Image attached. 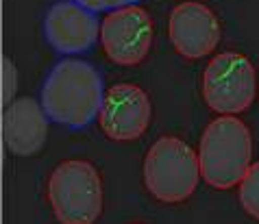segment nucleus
<instances>
[{"label": "nucleus", "instance_id": "nucleus-12", "mask_svg": "<svg viewBox=\"0 0 259 224\" xmlns=\"http://www.w3.org/2000/svg\"><path fill=\"white\" fill-rule=\"evenodd\" d=\"M0 70H3V105H11L16 100V92H18V70L13 66V61L9 57H3V63H0Z\"/></svg>", "mask_w": 259, "mask_h": 224}, {"label": "nucleus", "instance_id": "nucleus-10", "mask_svg": "<svg viewBox=\"0 0 259 224\" xmlns=\"http://www.w3.org/2000/svg\"><path fill=\"white\" fill-rule=\"evenodd\" d=\"M48 113L35 98H16L3 111V137L9 153L28 157L39 153L48 135Z\"/></svg>", "mask_w": 259, "mask_h": 224}, {"label": "nucleus", "instance_id": "nucleus-6", "mask_svg": "<svg viewBox=\"0 0 259 224\" xmlns=\"http://www.w3.org/2000/svg\"><path fill=\"white\" fill-rule=\"evenodd\" d=\"M100 44L105 55L118 66H138L153 44V22L140 5L113 9L100 22Z\"/></svg>", "mask_w": 259, "mask_h": 224}, {"label": "nucleus", "instance_id": "nucleus-5", "mask_svg": "<svg viewBox=\"0 0 259 224\" xmlns=\"http://www.w3.org/2000/svg\"><path fill=\"white\" fill-rule=\"evenodd\" d=\"M257 96V74L240 53H220L203 72V98L215 113L233 115L246 111Z\"/></svg>", "mask_w": 259, "mask_h": 224}, {"label": "nucleus", "instance_id": "nucleus-4", "mask_svg": "<svg viewBox=\"0 0 259 224\" xmlns=\"http://www.w3.org/2000/svg\"><path fill=\"white\" fill-rule=\"evenodd\" d=\"M48 200L59 224H94L103 213V183L90 161L72 159L55 168Z\"/></svg>", "mask_w": 259, "mask_h": 224}, {"label": "nucleus", "instance_id": "nucleus-13", "mask_svg": "<svg viewBox=\"0 0 259 224\" xmlns=\"http://www.w3.org/2000/svg\"><path fill=\"white\" fill-rule=\"evenodd\" d=\"M78 3L96 13V11H113L126 5H138L140 0H78Z\"/></svg>", "mask_w": 259, "mask_h": 224}, {"label": "nucleus", "instance_id": "nucleus-11", "mask_svg": "<svg viewBox=\"0 0 259 224\" xmlns=\"http://www.w3.org/2000/svg\"><path fill=\"white\" fill-rule=\"evenodd\" d=\"M240 205L250 218L259 220V161L250 165L240 183Z\"/></svg>", "mask_w": 259, "mask_h": 224}, {"label": "nucleus", "instance_id": "nucleus-9", "mask_svg": "<svg viewBox=\"0 0 259 224\" xmlns=\"http://www.w3.org/2000/svg\"><path fill=\"white\" fill-rule=\"evenodd\" d=\"M168 35L175 50L185 59H203L220 41V22L207 5L181 3L170 13Z\"/></svg>", "mask_w": 259, "mask_h": 224}, {"label": "nucleus", "instance_id": "nucleus-1", "mask_svg": "<svg viewBox=\"0 0 259 224\" xmlns=\"http://www.w3.org/2000/svg\"><path fill=\"white\" fill-rule=\"evenodd\" d=\"M105 87L98 70L81 59H63L50 70L41 87V107L48 118L70 128L92 124L103 109Z\"/></svg>", "mask_w": 259, "mask_h": 224}, {"label": "nucleus", "instance_id": "nucleus-8", "mask_svg": "<svg viewBox=\"0 0 259 224\" xmlns=\"http://www.w3.org/2000/svg\"><path fill=\"white\" fill-rule=\"evenodd\" d=\"M100 131L113 142H133L150 124V100L138 85L120 83L107 89L98 115Z\"/></svg>", "mask_w": 259, "mask_h": 224}, {"label": "nucleus", "instance_id": "nucleus-3", "mask_svg": "<svg viewBox=\"0 0 259 224\" xmlns=\"http://www.w3.org/2000/svg\"><path fill=\"white\" fill-rule=\"evenodd\" d=\"M200 178L198 155L179 137H159L144 159V185L168 205L188 200Z\"/></svg>", "mask_w": 259, "mask_h": 224}, {"label": "nucleus", "instance_id": "nucleus-2", "mask_svg": "<svg viewBox=\"0 0 259 224\" xmlns=\"http://www.w3.org/2000/svg\"><path fill=\"white\" fill-rule=\"evenodd\" d=\"M200 176L209 187L231 190L240 185L253 165V137L235 115H220L209 122L198 146Z\"/></svg>", "mask_w": 259, "mask_h": 224}, {"label": "nucleus", "instance_id": "nucleus-7", "mask_svg": "<svg viewBox=\"0 0 259 224\" xmlns=\"http://www.w3.org/2000/svg\"><path fill=\"white\" fill-rule=\"evenodd\" d=\"M44 35L57 53L81 55L100 39V22L78 0H59L44 18Z\"/></svg>", "mask_w": 259, "mask_h": 224}]
</instances>
